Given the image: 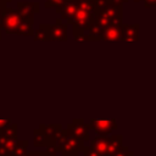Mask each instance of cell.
I'll list each match as a JSON object with an SVG mask.
<instances>
[{
	"label": "cell",
	"instance_id": "obj_16",
	"mask_svg": "<svg viewBox=\"0 0 156 156\" xmlns=\"http://www.w3.org/2000/svg\"><path fill=\"white\" fill-rule=\"evenodd\" d=\"M0 133L7 138V139H12V140H17V135H18V126L16 123H11L9 126H6L5 128L0 129Z\"/></svg>",
	"mask_w": 156,
	"mask_h": 156
},
{
	"label": "cell",
	"instance_id": "obj_15",
	"mask_svg": "<svg viewBox=\"0 0 156 156\" xmlns=\"http://www.w3.org/2000/svg\"><path fill=\"white\" fill-rule=\"evenodd\" d=\"M33 38L37 41H49V24L41 23L37 30H33Z\"/></svg>",
	"mask_w": 156,
	"mask_h": 156
},
{
	"label": "cell",
	"instance_id": "obj_10",
	"mask_svg": "<svg viewBox=\"0 0 156 156\" xmlns=\"http://www.w3.org/2000/svg\"><path fill=\"white\" fill-rule=\"evenodd\" d=\"M77 7H78L77 0H65L61 6L56 7V12H57L58 15H61L60 18L66 20L67 22H69V20H71L72 16L74 15Z\"/></svg>",
	"mask_w": 156,
	"mask_h": 156
},
{
	"label": "cell",
	"instance_id": "obj_19",
	"mask_svg": "<svg viewBox=\"0 0 156 156\" xmlns=\"http://www.w3.org/2000/svg\"><path fill=\"white\" fill-rule=\"evenodd\" d=\"M63 1L65 0H45V4H44V6L46 7V9H52V7H58V6H61L62 4H63Z\"/></svg>",
	"mask_w": 156,
	"mask_h": 156
},
{
	"label": "cell",
	"instance_id": "obj_12",
	"mask_svg": "<svg viewBox=\"0 0 156 156\" xmlns=\"http://www.w3.org/2000/svg\"><path fill=\"white\" fill-rule=\"evenodd\" d=\"M44 133L48 135V138L50 139L51 143H54L56 140V138L58 136V134L61 133L63 126L61 123H48V124H40L39 126Z\"/></svg>",
	"mask_w": 156,
	"mask_h": 156
},
{
	"label": "cell",
	"instance_id": "obj_27",
	"mask_svg": "<svg viewBox=\"0 0 156 156\" xmlns=\"http://www.w3.org/2000/svg\"><path fill=\"white\" fill-rule=\"evenodd\" d=\"M6 5H7V4H2V5H0V9H2V7H4V6H6Z\"/></svg>",
	"mask_w": 156,
	"mask_h": 156
},
{
	"label": "cell",
	"instance_id": "obj_6",
	"mask_svg": "<svg viewBox=\"0 0 156 156\" xmlns=\"http://www.w3.org/2000/svg\"><path fill=\"white\" fill-rule=\"evenodd\" d=\"M68 26L62 22V18H57L55 24H49V41H67Z\"/></svg>",
	"mask_w": 156,
	"mask_h": 156
},
{
	"label": "cell",
	"instance_id": "obj_18",
	"mask_svg": "<svg viewBox=\"0 0 156 156\" xmlns=\"http://www.w3.org/2000/svg\"><path fill=\"white\" fill-rule=\"evenodd\" d=\"M111 156H134V155H133V152L129 150L128 146L122 145V147H121L119 150H117L115 154H112Z\"/></svg>",
	"mask_w": 156,
	"mask_h": 156
},
{
	"label": "cell",
	"instance_id": "obj_5",
	"mask_svg": "<svg viewBox=\"0 0 156 156\" xmlns=\"http://www.w3.org/2000/svg\"><path fill=\"white\" fill-rule=\"evenodd\" d=\"M40 4L38 1H30V2H24V1H18L17 2V12L21 16L23 21H27L29 23L34 22V16L40 11Z\"/></svg>",
	"mask_w": 156,
	"mask_h": 156
},
{
	"label": "cell",
	"instance_id": "obj_2",
	"mask_svg": "<svg viewBox=\"0 0 156 156\" xmlns=\"http://www.w3.org/2000/svg\"><path fill=\"white\" fill-rule=\"evenodd\" d=\"M0 27L9 34L17 35H33V23L23 21L17 10L9 7L2 9L0 16Z\"/></svg>",
	"mask_w": 156,
	"mask_h": 156
},
{
	"label": "cell",
	"instance_id": "obj_28",
	"mask_svg": "<svg viewBox=\"0 0 156 156\" xmlns=\"http://www.w3.org/2000/svg\"><path fill=\"white\" fill-rule=\"evenodd\" d=\"M134 2H139V1H143V0H133Z\"/></svg>",
	"mask_w": 156,
	"mask_h": 156
},
{
	"label": "cell",
	"instance_id": "obj_7",
	"mask_svg": "<svg viewBox=\"0 0 156 156\" xmlns=\"http://www.w3.org/2000/svg\"><path fill=\"white\" fill-rule=\"evenodd\" d=\"M67 129H69L78 139H80L82 141H88L89 140V124L87 122H84L83 118H73L71 123L67 124L66 127Z\"/></svg>",
	"mask_w": 156,
	"mask_h": 156
},
{
	"label": "cell",
	"instance_id": "obj_11",
	"mask_svg": "<svg viewBox=\"0 0 156 156\" xmlns=\"http://www.w3.org/2000/svg\"><path fill=\"white\" fill-rule=\"evenodd\" d=\"M139 24H123L122 23V33L121 40L122 41H139Z\"/></svg>",
	"mask_w": 156,
	"mask_h": 156
},
{
	"label": "cell",
	"instance_id": "obj_13",
	"mask_svg": "<svg viewBox=\"0 0 156 156\" xmlns=\"http://www.w3.org/2000/svg\"><path fill=\"white\" fill-rule=\"evenodd\" d=\"M16 144L17 140L7 139L0 133V156H11Z\"/></svg>",
	"mask_w": 156,
	"mask_h": 156
},
{
	"label": "cell",
	"instance_id": "obj_24",
	"mask_svg": "<svg viewBox=\"0 0 156 156\" xmlns=\"http://www.w3.org/2000/svg\"><path fill=\"white\" fill-rule=\"evenodd\" d=\"M24 156H45L44 155V152H26V155Z\"/></svg>",
	"mask_w": 156,
	"mask_h": 156
},
{
	"label": "cell",
	"instance_id": "obj_22",
	"mask_svg": "<svg viewBox=\"0 0 156 156\" xmlns=\"http://www.w3.org/2000/svg\"><path fill=\"white\" fill-rule=\"evenodd\" d=\"M11 119H0V129H2V128H5L6 126H9V124H11Z\"/></svg>",
	"mask_w": 156,
	"mask_h": 156
},
{
	"label": "cell",
	"instance_id": "obj_21",
	"mask_svg": "<svg viewBox=\"0 0 156 156\" xmlns=\"http://www.w3.org/2000/svg\"><path fill=\"white\" fill-rule=\"evenodd\" d=\"M78 156H101V155H99V154H96V152L91 151L89 147H85V146H84L83 151H82V152H80Z\"/></svg>",
	"mask_w": 156,
	"mask_h": 156
},
{
	"label": "cell",
	"instance_id": "obj_9",
	"mask_svg": "<svg viewBox=\"0 0 156 156\" xmlns=\"http://www.w3.org/2000/svg\"><path fill=\"white\" fill-rule=\"evenodd\" d=\"M110 135V134H108ZM108 135H96L90 145L89 149L101 156H110V141H108Z\"/></svg>",
	"mask_w": 156,
	"mask_h": 156
},
{
	"label": "cell",
	"instance_id": "obj_25",
	"mask_svg": "<svg viewBox=\"0 0 156 156\" xmlns=\"http://www.w3.org/2000/svg\"><path fill=\"white\" fill-rule=\"evenodd\" d=\"M110 1L113 4H117V5H123V4L128 2V0H110Z\"/></svg>",
	"mask_w": 156,
	"mask_h": 156
},
{
	"label": "cell",
	"instance_id": "obj_20",
	"mask_svg": "<svg viewBox=\"0 0 156 156\" xmlns=\"http://www.w3.org/2000/svg\"><path fill=\"white\" fill-rule=\"evenodd\" d=\"M46 147V150H45V152H44V155L45 156H57V150H56V147H55V145L52 144V143H50L48 146H45Z\"/></svg>",
	"mask_w": 156,
	"mask_h": 156
},
{
	"label": "cell",
	"instance_id": "obj_8",
	"mask_svg": "<svg viewBox=\"0 0 156 156\" xmlns=\"http://www.w3.org/2000/svg\"><path fill=\"white\" fill-rule=\"evenodd\" d=\"M122 24L121 26H106L98 32V41H118L121 40Z\"/></svg>",
	"mask_w": 156,
	"mask_h": 156
},
{
	"label": "cell",
	"instance_id": "obj_17",
	"mask_svg": "<svg viewBox=\"0 0 156 156\" xmlns=\"http://www.w3.org/2000/svg\"><path fill=\"white\" fill-rule=\"evenodd\" d=\"M27 147H28V141L27 140H17V144L11 154V156H24L27 152Z\"/></svg>",
	"mask_w": 156,
	"mask_h": 156
},
{
	"label": "cell",
	"instance_id": "obj_3",
	"mask_svg": "<svg viewBox=\"0 0 156 156\" xmlns=\"http://www.w3.org/2000/svg\"><path fill=\"white\" fill-rule=\"evenodd\" d=\"M61 156H78L84 149V141L78 139L69 129H63L52 143Z\"/></svg>",
	"mask_w": 156,
	"mask_h": 156
},
{
	"label": "cell",
	"instance_id": "obj_14",
	"mask_svg": "<svg viewBox=\"0 0 156 156\" xmlns=\"http://www.w3.org/2000/svg\"><path fill=\"white\" fill-rule=\"evenodd\" d=\"M50 139L48 135L44 133V130L39 127L38 129H34L33 132V145L35 147H41V146H48L50 144Z\"/></svg>",
	"mask_w": 156,
	"mask_h": 156
},
{
	"label": "cell",
	"instance_id": "obj_26",
	"mask_svg": "<svg viewBox=\"0 0 156 156\" xmlns=\"http://www.w3.org/2000/svg\"><path fill=\"white\" fill-rule=\"evenodd\" d=\"M4 1H5V2H6V4H9V2H11V1H12V0H4Z\"/></svg>",
	"mask_w": 156,
	"mask_h": 156
},
{
	"label": "cell",
	"instance_id": "obj_23",
	"mask_svg": "<svg viewBox=\"0 0 156 156\" xmlns=\"http://www.w3.org/2000/svg\"><path fill=\"white\" fill-rule=\"evenodd\" d=\"M143 1H144V6L145 7H152L156 4V0H143Z\"/></svg>",
	"mask_w": 156,
	"mask_h": 156
},
{
	"label": "cell",
	"instance_id": "obj_1",
	"mask_svg": "<svg viewBox=\"0 0 156 156\" xmlns=\"http://www.w3.org/2000/svg\"><path fill=\"white\" fill-rule=\"evenodd\" d=\"M122 5L111 2L110 0H95L94 24L98 28L106 26H121L122 22Z\"/></svg>",
	"mask_w": 156,
	"mask_h": 156
},
{
	"label": "cell",
	"instance_id": "obj_4",
	"mask_svg": "<svg viewBox=\"0 0 156 156\" xmlns=\"http://www.w3.org/2000/svg\"><path fill=\"white\" fill-rule=\"evenodd\" d=\"M88 124L98 135H108L118 129V124L115 118H91Z\"/></svg>",
	"mask_w": 156,
	"mask_h": 156
}]
</instances>
